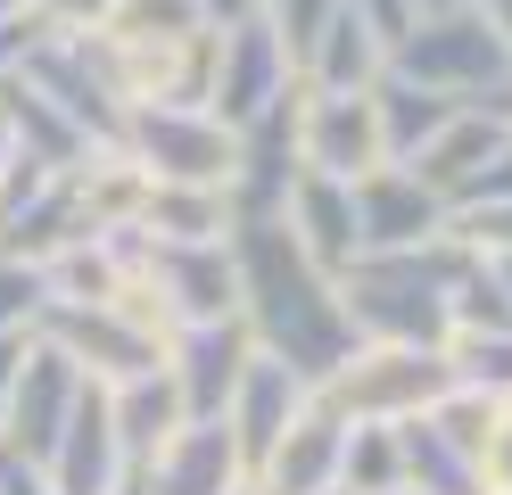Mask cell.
Masks as SVG:
<instances>
[{
	"instance_id": "1",
	"label": "cell",
	"mask_w": 512,
	"mask_h": 495,
	"mask_svg": "<svg viewBox=\"0 0 512 495\" xmlns=\"http://www.w3.org/2000/svg\"><path fill=\"white\" fill-rule=\"evenodd\" d=\"M232 264H240V322H248V339L265 355L298 363L306 380H323L331 363L356 347V322L339 306V273H323V264L290 240L281 215L232 223Z\"/></svg>"
},
{
	"instance_id": "2",
	"label": "cell",
	"mask_w": 512,
	"mask_h": 495,
	"mask_svg": "<svg viewBox=\"0 0 512 495\" xmlns=\"http://www.w3.org/2000/svg\"><path fill=\"white\" fill-rule=\"evenodd\" d=\"M75 50L124 108H207L215 25L199 0H116L91 33H75Z\"/></svg>"
},
{
	"instance_id": "3",
	"label": "cell",
	"mask_w": 512,
	"mask_h": 495,
	"mask_svg": "<svg viewBox=\"0 0 512 495\" xmlns=\"http://www.w3.org/2000/svg\"><path fill=\"white\" fill-rule=\"evenodd\" d=\"M471 248L455 231H438L422 248H364L339 273V306L356 322V339H397V347H446L455 330V281H463Z\"/></svg>"
},
{
	"instance_id": "4",
	"label": "cell",
	"mask_w": 512,
	"mask_h": 495,
	"mask_svg": "<svg viewBox=\"0 0 512 495\" xmlns=\"http://www.w3.org/2000/svg\"><path fill=\"white\" fill-rule=\"evenodd\" d=\"M314 388H323L347 421H413V413H430L438 396L455 388V363H446V347L356 339V347H347Z\"/></svg>"
},
{
	"instance_id": "5",
	"label": "cell",
	"mask_w": 512,
	"mask_h": 495,
	"mask_svg": "<svg viewBox=\"0 0 512 495\" xmlns=\"http://www.w3.org/2000/svg\"><path fill=\"white\" fill-rule=\"evenodd\" d=\"M389 75L422 83V91H446V99H479L488 83L512 75V50L496 42V25L479 9H446V17H413V33H397Z\"/></svg>"
},
{
	"instance_id": "6",
	"label": "cell",
	"mask_w": 512,
	"mask_h": 495,
	"mask_svg": "<svg viewBox=\"0 0 512 495\" xmlns=\"http://www.w3.org/2000/svg\"><path fill=\"white\" fill-rule=\"evenodd\" d=\"M116 149L149 182H223L232 190V124L207 108H133Z\"/></svg>"
},
{
	"instance_id": "7",
	"label": "cell",
	"mask_w": 512,
	"mask_h": 495,
	"mask_svg": "<svg viewBox=\"0 0 512 495\" xmlns=\"http://www.w3.org/2000/svg\"><path fill=\"white\" fill-rule=\"evenodd\" d=\"M34 330L75 363L83 380H100V388H116V380L157 372V363H166V339H149V330H141V322H124L116 306H67V297H50Z\"/></svg>"
},
{
	"instance_id": "8",
	"label": "cell",
	"mask_w": 512,
	"mask_h": 495,
	"mask_svg": "<svg viewBox=\"0 0 512 495\" xmlns=\"http://www.w3.org/2000/svg\"><path fill=\"white\" fill-rule=\"evenodd\" d=\"M141 273L157 289L166 322H223L240 314V264L232 240H141Z\"/></svg>"
},
{
	"instance_id": "9",
	"label": "cell",
	"mask_w": 512,
	"mask_h": 495,
	"mask_svg": "<svg viewBox=\"0 0 512 495\" xmlns=\"http://www.w3.org/2000/svg\"><path fill=\"white\" fill-rule=\"evenodd\" d=\"M281 91H298V66H290V50H281V33L265 17L223 25L215 33V75H207V116H223L240 132L248 116H265Z\"/></svg>"
},
{
	"instance_id": "10",
	"label": "cell",
	"mask_w": 512,
	"mask_h": 495,
	"mask_svg": "<svg viewBox=\"0 0 512 495\" xmlns=\"http://www.w3.org/2000/svg\"><path fill=\"white\" fill-rule=\"evenodd\" d=\"M298 165L306 174H331V182H364L372 165H389L380 149V116H372V91H298Z\"/></svg>"
},
{
	"instance_id": "11",
	"label": "cell",
	"mask_w": 512,
	"mask_h": 495,
	"mask_svg": "<svg viewBox=\"0 0 512 495\" xmlns=\"http://www.w3.org/2000/svg\"><path fill=\"white\" fill-rule=\"evenodd\" d=\"M83 388L91 380L34 330V355H25V372L9 380V396H0V446L25 454V462H50V446H58V429H67V413H75Z\"/></svg>"
},
{
	"instance_id": "12",
	"label": "cell",
	"mask_w": 512,
	"mask_h": 495,
	"mask_svg": "<svg viewBox=\"0 0 512 495\" xmlns=\"http://www.w3.org/2000/svg\"><path fill=\"white\" fill-rule=\"evenodd\" d=\"M298 91H306V83H298ZM298 91H281L265 116H248V124L232 132V223L281 215L290 182L306 174V165H298Z\"/></svg>"
},
{
	"instance_id": "13",
	"label": "cell",
	"mask_w": 512,
	"mask_h": 495,
	"mask_svg": "<svg viewBox=\"0 0 512 495\" xmlns=\"http://www.w3.org/2000/svg\"><path fill=\"white\" fill-rule=\"evenodd\" d=\"M248 355H256V339H248L240 314L182 322L174 339H166V372H174V388H182V413H190V421H223V405H232V388H240V372H248Z\"/></svg>"
},
{
	"instance_id": "14",
	"label": "cell",
	"mask_w": 512,
	"mask_h": 495,
	"mask_svg": "<svg viewBox=\"0 0 512 495\" xmlns=\"http://www.w3.org/2000/svg\"><path fill=\"white\" fill-rule=\"evenodd\" d=\"M42 471H50L58 495H124V487H133V462H124V446H116V421H108V388L100 380L75 396V413H67V429H58V446H50Z\"/></svg>"
},
{
	"instance_id": "15",
	"label": "cell",
	"mask_w": 512,
	"mask_h": 495,
	"mask_svg": "<svg viewBox=\"0 0 512 495\" xmlns=\"http://www.w3.org/2000/svg\"><path fill=\"white\" fill-rule=\"evenodd\" d=\"M339 446H347V413L314 388V405L281 429V446L248 471L256 495H331L339 487Z\"/></svg>"
},
{
	"instance_id": "16",
	"label": "cell",
	"mask_w": 512,
	"mask_h": 495,
	"mask_svg": "<svg viewBox=\"0 0 512 495\" xmlns=\"http://www.w3.org/2000/svg\"><path fill=\"white\" fill-rule=\"evenodd\" d=\"M356 223H364V248H422L438 231H455V207L413 165H372L356 182Z\"/></svg>"
},
{
	"instance_id": "17",
	"label": "cell",
	"mask_w": 512,
	"mask_h": 495,
	"mask_svg": "<svg viewBox=\"0 0 512 495\" xmlns=\"http://www.w3.org/2000/svg\"><path fill=\"white\" fill-rule=\"evenodd\" d=\"M306 405H314V380L298 372V363H281V355L256 347L248 372H240V388H232V405H223V421H232V438H240V454H248V471L281 446V429H290Z\"/></svg>"
},
{
	"instance_id": "18",
	"label": "cell",
	"mask_w": 512,
	"mask_h": 495,
	"mask_svg": "<svg viewBox=\"0 0 512 495\" xmlns=\"http://www.w3.org/2000/svg\"><path fill=\"white\" fill-rule=\"evenodd\" d=\"M240 487H248V454L232 421H182L166 454L141 471V495H240Z\"/></svg>"
},
{
	"instance_id": "19",
	"label": "cell",
	"mask_w": 512,
	"mask_h": 495,
	"mask_svg": "<svg viewBox=\"0 0 512 495\" xmlns=\"http://www.w3.org/2000/svg\"><path fill=\"white\" fill-rule=\"evenodd\" d=\"M281 223L290 240L323 264V273H347L364 256V223H356V182H331V174H298L290 198H281Z\"/></svg>"
},
{
	"instance_id": "20",
	"label": "cell",
	"mask_w": 512,
	"mask_h": 495,
	"mask_svg": "<svg viewBox=\"0 0 512 495\" xmlns=\"http://www.w3.org/2000/svg\"><path fill=\"white\" fill-rule=\"evenodd\" d=\"M108 421H116V446H124V462H133V479H141L149 462L166 454V438H174L190 413H182L174 372L157 363V372H133V380H116V388H108Z\"/></svg>"
},
{
	"instance_id": "21",
	"label": "cell",
	"mask_w": 512,
	"mask_h": 495,
	"mask_svg": "<svg viewBox=\"0 0 512 495\" xmlns=\"http://www.w3.org/2000/svg\"><path fill=\"white\" fill-rule=\"evenodd\" d=\"M504 149H512V124H504V116H488V108H463V99H455V116L438 124V141L413 157V174H422V182L446 198V207H455V190H463L488 157H504Z\"/></svg>"
},
{
	"instance_id": "22",
	"label": "cell",
	"mask_w": 512,
	"mask_h": 495,
	"mask_svg": "<svg viewBox=\"0 0 512 495\" xmlns=\"http://www.w3.org/2000/svg\"><path fill=\"white\" fill-rule=\"evenodd\" d=\"M380 75H389V42L339 0V17L323 25V42L306 50V66H298V83H314V91H372Z\"/></svg>"
},
{
	"instance_id": "23",
	"label": "cell",
	"mask_w": 512,
	"mask_h": 495,
	"mask_svg": "<svg viewBox=\"0 0 512 495\" xmlns=\"http://www.w3.org/2000/svg\"><path fill=\"white\" fill-rule=\"evenodd\" d=\"M141 240H232V190L223 182H149Z\"/></svg>"
},
{
	"instance_id": "24",
	"label": "cell",
	"mask_w": 512,
	"mask_h": 495,
	"mask_svg": "<svg viewBox=\"0 0 512 495\" xmlns=\"http://www.w3.org/2000/svg\"><path fill=\"white\" fill-rule=\"evenodd\" d=\"M372 116H380V149H389V165H413V157L438 141V124L455 116V99L405 83V75H380L372 83Z\"/></svg>"
},
{
	"instance_id": "25",
	"label": "cell",
	"mask_w": 512,
	"mask_h": 495,
	"mask_svg": "<svg viewBox=\"0 0 512 495\" xmlns=\"http://www.w3.org/2000/svg\"><path fill=\"white\" fill-rule=\"evenodd\" d=\"M0 116H9L17 149H34V157H50V165H83V157H91V141L67 124V108L42 99L25 75H0Z\"/></svg>"
},
{
	"instance_id": "26",
	"label": "cell",
	"mask_w": 512,
	"mask_h": 495,
	"mask_svg": "<svg viewBox=\"0 0 512 495\" xmlns=\"http://www.w3.org/2000/svg\"><path fill=\"white\" fill-rule=\"evenodd\" d=\"M397 438H405V487L413 495H488V471H479L455 438H438L430 413L397 421Z\"/></svg>"
},
{
	"instance_id": "27",
	"label": "cell",
	"mask_w": 512,
	"mask_h": 495,
	"mask_svg": "<svg viewBox=\"0 0 512 495\" xmlns=\"http://www.w3.org/2000/svg\"><path fill=\"white\" fill-rule=\"evenodd\" d=\"M339 487H347V495H389V487H405V438H397V421H347Z\"/></svg>"
},
{
	"instance_id": "28",
	"label": "cell",
	"mask_w": 512,
	"mask_h": 495,
	"mask_svg": "<svg viewBox=\"0 0 512 495\" xmlns=\"http://www.w3.org/2000/svg\"><path fill=\"white\" fill-rule=\"evenodd\" d=\"M446 363H455V388L512 396V330H446Z\"/></svg>"
},
{
	"instance_id": "29",
	"label": "cell",
	"mask_w": 512,
	"mask_h": 495,
	"mask_svg": "<svg viewBox=\"0 0 512 495\" xmlns=\"http://www.w3.org/2000/svg\"><path fill=\"white\" fill-rule=\"evenodd\" d=\"M42 306H50V273H42L34 256H9V248H0V330H34Z\"/></svg>"
},
{
	"instance_id": "30",
	"label": "cell",
	"mask_w": 512,
	"mask_h": 495,
	"mask_svg": "<svg viewBox=\"0 0 512 495\" xmlns=\"http://www.w3.org/2000/svg\"><path fill=\"white\" fill-rule=\"evenodd\" d=\"M256 17H265V25L281 33V50H290V66H306V50L323 42V25L339 17V0H265Z\"/></svg>"
},
{
	"instance_id": "31",
	"label": "cell",
	"mask_w": 512,
	"mask_h": 495,
	"mask_svg": "<svg viewBox=\"0 0 512 495\" xmlns=\"http://www.w3.org/2000/svg\"><path fill=\"white\" fill-rule=\"evenodd\" d=\"M455 240L471 256H512V198H496V207H471L455 215Z\"/></svg>"
},
{
	"instance_id": "32",
	"label": "cell",
	"mask_w": 512,
	"mask_h": 495,
	"mask_svg": "<svg viewBox=\"0 0 512 495\" xmlns=\"http://www.w3.org/2000/svg\"><path fill=\"white\" fill-rule=\"evenodd\" d=\"M108 9H116V0H34V17H42L50 33H91Z\"/></svg>"
},
{
	"instance_id": "33",
	"label": "cell",
	"mask_w": 512,
	"mask_h": 495,
	"mask_svg": "<svg viewBox=\"0 0 512 495\" xmlns=\"http://www.w3.org/2000/svg\"><path fill=\"white\" fill-rule=\"evenodd\" d=\"M347 9H356L389 50H397V33H413V0H347Z\"/></svg>"
},
{
	"instance_id": "34",
	"label": "cell",
	"mask_w": 512,
	"mask_h": 495,
	"mask_svg": "<svg viewBox=\"0 0 512 495\" xmlns=\"http://www.w3.org/2000/svg\"><path fill=\"white\" fill-rule=\"evenodd\" d=\"M0 495H58V487H50V471H42V462H25V454H9V446H0Z\"/></svg>"
},
{
	"instance_id": "35",
	"label": "cell",
	"mask_w": 512,
	"mask_h": 495,
	"mask_svg": "<svg viewBox=\"0 0 512 495\" xmlns=\"http://www.w3.org/2000/svg\"><path fill=\"white\" fill-rule=\"evenodd\" d=\"M488 495H512V396H504L496 438H488Z\"/></svg>"
},
{
	"instance_id": "36",
	"label": "cell",
	"mask_w": 512,
	"mask_h": 495,
	"mask_svg": "<svg viewBox=\"0 0 512 495\" xmlns=\"http://www.w3.org/2000/svg\"><path fill=\"white\" fill-rule=\"evenodd\" d=\"M25 355H34V330H0V396H9V380L25 372Z\"/></svg>"
},
{
	"instance_id": "37",
	"label": "cell",
	"mask_w": 512,
	"mask_h": 495,
	"mask_svg": "<svg viewBox=\"0 0 512 495\" xmlns=\"http://www.w3.org/2000/svg\"><path fill=\"white\" fill-rule=\"evenodd\" d=\"M199 17L223 33V25H240V17H256V0H199Z\"/></svg>"
},
{
	"instance_id": "38",
	"label": "cell",
	"mask_w": 512,
	"mask_h": 495,
	"mask_svg": "<svg viewBox=\"0 0 512 495\" xmlns=\"http://www.w3.org/2000/svg\"><path fill=\"white\" fill-rule=\"evenodd\" d=\"M471 9H479V17H488V25H496V42L512 50V0H471Z\"/></svg>"
},
{
	"instance_id": "39",
	"label": "cell",
	"mask_w": 512,
	"mask_h": 495,
	"mask_svg": "<svg viewBox=\"0 0 512 495\" xmlns=\"http://www.w3.org/2000/svg\"><path fill=\"white\" fill-rule=\"evenodd\" d=\"M479 264H488V273H496V289L512 297V256H479Z\"/></svg>"
},
{
	"instance_id": "40",
	"label": "cell",
	"mask_w": 512,
	"mask_h": 495,
	"mask_svg": "<svg viewBox=\"0 0 512 495\" xmlns=\"http://www.w3.org/2000/svg\"><path fill=\"white\" fill-rule=\"evenodd\" d=\"M446 9H471V0H413V17H446Z\"/></svg>"
},
{
	"instance_id": "41",
	"label": "cell",
	"mask_w": 512,
	"mask_h": 495,
	"mask_svg": "<svg viewBox=\"0 0 512 495\" xmlns=\"http://www.w3.org/2000/svg\"><path fill=\"white\" fill-rule=\"evenodd\" d=\"M9 157H17V132H9V116H0V174H9Z\"/></svg>"
},
{
	"instance_id": "42",
	"label": "cell",
	"mask_w": 512,
	"mask_h": 495,
	"mask_svg": "<svg viewBox=\"0 0 512 495\" xmlns=\"http://www.w3.org/2000/svg\"><path fill=\"white\" fill-rule=\"evenodd\" d=\"M25 9H34V0H0V17H25Z\"/></svg>"
},
{
	"instance_id": "43",
	"label": "cell",
	"mask_w": 512,
	"mask_h": 495,
	"mask_svg": "<svg viewBox=\"0 0 512 495\" xmlns=\"http://www.w3.org/2000/svg\"><path fill=\"white\" fill-rule=\"evenodd\" d=\"M389 495H413V487H389Z\"/></svg>"
},
{
	"instance_id": "44",
	"label": "cell",
	"mask_w": 512,
	"mask_h": 495,
	"mask_svg": "<svg viewBox=\"0 0 512 495\" xmlns=\"http://www.w3.org/2000/svg\"><path fill=\"white\" fill-rule=\"evenodd\" d=\"M331 495H347V487H331Z\"/></svg>"
},
{
	"instance_id": "45",
	"label": "cell",
	"mask_w": 512,
	"mask_h": 495,
	"mask_svg": "<svg viewBox=\"0 0 512 495\" xmlns=\"http://www.w3.org/2000/svg\"><path fill=\"white\" fill-rule=\"evenodd\" d=\"M240 495H256V487H240Z\"/></svg>"
},
{
	"instance_id": "46",
	"label": "cell",
	"mask_w": 512,
	"mask_h": 495,
	"mask_svg": "<svg viewBox=\"0 0 512 495\" xmlns=\"http://www.w3.org/2000/svg\"><path fill=\"white\" fill-rule=\"evenodd\" d=\"M256 9H265V0H256Z\"/></svg>"
}]
</instances>
